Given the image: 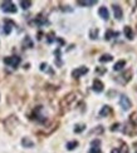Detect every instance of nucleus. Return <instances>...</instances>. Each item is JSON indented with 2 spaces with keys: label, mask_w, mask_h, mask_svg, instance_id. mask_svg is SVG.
Listing matches in <instances>:
<instances>
[{
  "label": "nucleus",
  "mask_w": 137,
  "mask_h": 153,
  "mask_svg": "<svg viewBox=\"0 0 137 153\" xmlns=\"http://www.w3.org/2000/svg\"><path fill=\"white\" fill-rule=\"evenodd\" d=\"M77 99H78V94H77V93H69V94L66 95L63 98V100L60 102V106L63 107V108H66V107H67V108H71V106L76 102Z\"/></svg>",
  "instance_id": "obj_1"
},
{
  "label": "nucleus",
  "mask_w": 137,
  "mask_h": 153,
  "mask_svg": "<svg viewBox=\"0 0 137 153\" xmlns=\"http://www.w3.org/2000/svg\"><path fill=\"white\" fill-rule=\"evenodd\" d=\"M22 59L18 55H12V57H6L4 58V64H6L8 67H12V68H18Z\"/></svg>",
  "instance_id": "obj_2"
},
{
  "label": "nucleus",
  "mask_w": 137,
  "mask_h": 153,
  "mask_svg": "<svg viewBox=\"0 0 137 153\" xmlns=\"http://www.w3.org/2000/svg\"><path fill=\"white\" fill-rule=\"evenodd\" d=\"M131 78H132V70H127L126 73L119 74L117 78H116V82L119 83V84H122V85H125V84H127V83L131 81Z\"/></svg>",
  "instance_id": "obj_3"
},
{
  "label": "nucleus",
  "mask_w": 137,
  "mask_h": 153,
  "mask_svg": "<svg viewBox=\"0 0 137 153\" xmlns=\"http://www.w3.org/2000/svg\"><path fill=\"white\" fill-rule=\"evenodd\" d=\"M42 110H43V107L42 106H38L35 109H34L33 117H30V118H32V119H35L37 122H40V123H42V122H45L47 117L42 113Z\"/></svg>",
  "instance_id": "obj_4"
},
{
  "label": "nucleus",
  "mask_w": 137,
  "mask_h": 153,
  "mask_svg": "<svg viewBox=\"0 0 137 153\" xmlns=\"http://www.w3.org/2000/svg\"><path fill=\"white\" fill-rule=\"evenodd\" d=\"M1 10L4 13L14 14V13H16V6H15L14 3H12V1H4L1 4Z\"/></svg>",
  "instance_id": "obj_5"
},
{
  "label": "nucleus",
  "mask_w": 137,
  "mask_h": 153,
  "mask_svg": "<svg viewBox=\"0 0 137 153\" xmlns=\"http://www.w3.org/2000/svg\"><path fill=\"white\" fill-rule=\"evenodd\" d=\"M119 106H121V108L123 110H128L132 107V103H131V100H130V98L127 95L122 94L121 97H119Z\"/></svg>",
  "instance_id": "obj_6"
},
{
  "label": "nucleus",
  "mask_w": 137,
  "mask_h": 153,
  "mask_svg": "<svg viewBox=\"0 0 137 153\" xmlns=\"http://www.w3.org/2000/svg\"><path fill=\"white\" fill-rule=\"evenodd\" d=\"M87 73H88V68L87 67H79V68H76L73 72H72V76L78 79V78H81L82 75L87 74Z\"/></svg>",
  "instance_id": "obj_7"
},
{
  "label": "nucleus",
  "mask_w": 137,
  "mask_h": 153,
  "mask_svg": "<svg viewBox=\"0 0 137 153\" xmlns=\"http://www.w3.org/2000/svg\"><path fill=\"white\" fill-rule=\"evenodd\" d=\"M112 10H113L115 18L117 19V20H121L122 16H123V10H122V8H121V5L113 4V5H112Z\"/></svg>",
  "instance_id": "obj_8"
},
{
  "label": "nucleus",
  "mask_w": 137,
  "mask_h": 153,
  "mask_svg": "<svg viewBox=\"0 0 137 153\" xmlns=\"http://www.w3.org/2000/svg\"><path fill=\"white\" fill-rule=\"evenodd\" d=\"M103 88H104L103 83L99 81V79H94V81H93V87H92V89H93L96 93H101V92H103Z\"/></svg>",
  "instance_id": "obj_9"
},
{
  "label": "nucleus",
  "mask_w": 137,
  "mask_h": 153,
  "mask_svg": "<svg viewBox=\"0 0 137 153\" xmlns=\"http://www.w3.org/2000/svg\"><path fill=\"white\" fill-rule=\"evenodd\" d=\"M98 15L101 16L103 20H108L109 19V12H108V9L106 8V6H101V8L98 9Z\"/></svg>",
  "instance_id": "obj_10"
},
{
  "label": "nucleus",
  "mask_w": 137,
  "mask_h": 153,
  "mask_svg": "<svg viewBox=\"0 0 137 153\" xmlns=\"http://www.w3.org/2000/svg\"><path fill=\"white\" fill-rule=\"evenodd\" d=\"M32 24H34V25H37V26H43L44 24H48V20L44 18V16L38 15V16H37V18L32 22Z\"/></svg>",
  "instance_id": "obj_11"
},
{
  "label": "nucleus",
  "mask_w": 137,
  "mask_h": 153,
  "mask_svg": "<svg viewBox=\"0 0 137 153\" xmlns=\"http://www.w3.org/2000/svg\"><path fill=\"white\" fill-rule=\"evenodd\" d=\"M123 33H125V37L127 38L128 40H133V38H135V34H133V30L132 28L130 25H126L125 29H123Z\"/></svg>",
  "instance_id": "obj_12"
},
{
  "label": "nucleus",
  "mask_w": 137,
  "mask_h": 153,
  "mask_svg": "<svg viewBox=\"0 0 137 153\" xmlns=\"http://www.w3.org/2000/svg\"><path fill=\"white\" fill-rule=\"evenodd\" d=\"M112 113V108L109 106H103L102 107V109L99 110V117L104 118V117H108L109 114Z\"/></svg>",
  "instance_id": "obj_13"
},
{
  "label": "nucleus",
  "mask_w": 137,
  "mask_h": 153,
  "mask_svg": "<svg viewBox=\"0 0 137 153\" xmlns=\"http://www.w3.org/2000/svg\"><path fill=\"white\" fill-rule=\"evenodd\" d=\"M77 4L79 6H92L97 4V0H78Z\"/></svg>",
  "instance_id": "obj_14"
},
{
  "label": "nucleus",
  "mask_w": 137,
  "mask_h": 153,
  "mask_svg": "<svg viewBox=\"0 0 137 153\" xmlns=\"http://www.w3.org/2000/svg\"><path fill=\"white\" fill-rule=\"evenodd\" d=\"M118 35H119L118 32H113V30L108 29L107 32L104 33V40H111L112 38H117Z\"/></svg>",
  "instance_id": "obj_15"
},
{
  "label": "nucleus",
  "mask_w": 137,
  "mask_h": 153,
  "mask_svg": "<svg viewBox=\"0 0 137 153\" xmlns=\"http://www.w3.org/2000/svg\"><path fill=\"white\" fill-rule=\"evenodd\" d=\"M125 67H126V60H123V59H122V60H118L117 63L113 65V70L115 72H119V70H122Z\"/></svg>",
  "instance_id": "obj_16"
},
{
  "label": "nucleus",
  "mask_w": 137,
  "mask_h": 153,
  "mask_svg": "<svg viewBox=\"0 0 137 153\" xmlns=\"http://www.w3.org/2000/svg\"><path fill=\"white\" fill-rule=\"evenodd\" d=\"M5 25H4V29H3V32H4V34H6V35H8V34H10L12 33V25H14V23H12L10 22V20H5Z\"/></svg>",
  "instance_id": "obj_17"
},
{
  "label": "nucleus",
  "mask_w": 137,
  "mask_h": 153,
  "mask_svg": "<svg viewBox=\"0 0 137 153\" xmlns=\"http://www.w3.org/2000/svg\"><path fill=\"white\" fill-rule=\"evenodd\" d=\"M22 144L24 146V147H26V148H32L34 147V142L32 139H29L28 137H24L23 139H22Z\"/></svg>",
  "instance_id": "obj_18"
},
{
  "label": "nucleus",
  "mask_w": 137,
  "mask_h": 153,
  "mask_svg": "<svg viewBox=\"0 0 137 153\" xmlns=\"http://www.w3.org/2000/svg\"><path fill=\"white\" fill-rule=\"evenodd\" d=\"M113 60V57H112L111 54H103L101 55V58H99V62L101 63H108V62H112Z\"/></svg>",
  "instance_id": "obj_19"
},
{
  "label": "nucleus",
  "mask_w": 137,
  "mask_h": 153,
  "mask_svg": "<svg viewBox=\"0 0 137 153\" xmlns=\"http://www.w3.org/2000/svg\"><path fill=\"white\" fill-rule=\"evenodd\" d=\"M130 124L133 127V128H137V112L132 113L130 116Z\"/></svg>",
  "instance_id": "obj_20"
},
{
  "label": "nucleus",
  "mask_w": 137,
  "mask_h": 153,
  "mask_svg": "<svg viewBox=\"0 0 137 153\" xmlns=\"http://www.w3.org/2000/svg\"><path fill=\"white\" fill-rule=\"evenodd\" d=\"M78 147V142L77 141H71L67 143V149L68 151H73V149H76Z\"/></svg>",
  "instance_id": "obj_21"
},
{
  "label": "nucleus",
  "mask_w": 137,
  "mask_h": 153,
  "mask_svg": "<svg viewBox=\"0 0 137 153\" xmlns=\"http://www.w3.org/2000/svg\"><path fill=\"white\" fill-rule=\"evenodd\" d=\"M20 6H22L24 10H26L32 6V1H29V0H22V1H20Z\"/></svg>",
  "instance_id": "obj_22"
},
{
  "label": "nucleus",
  "mask_w": 137,
  "mask_h": 153,
  "mask_svg": "<svg viewBox=\"0 0 137 153\" xmlns=\"http://www.w3.org/2000/svg\"><path fill=\"white\" fill-rule=\"evenodd\" d=\"M24 45H25L26 48H33V41L29 37H25V39H24Z\"/></svg>",
  "instance_id": "obj_23"
},
{
  "label": "nucleus",
  "mask_w": 137,
  "mask_h": 153,
  "mask_svg": "<svg viewBox=\"0 0 137 153\" xmlns=\"http://www.w3.org/2000/svg\"><path fill=\"white\" fill-rule=\"evenodd\" d=\"M84 129H85L84 124H77V126L74 127V132H76V133H81V132H83Z\"/></svg>",
  "instance_id": "obj_24"
},
{
  "label": "nucleus",
  "mask_w": 137,
  "mask_h": 153,
  "mask_svg": "<svg viewBox=\"0 0 137 153\" xmlns=\"http://www.w3.org/2000/svg\"><path fill=\"white\" fill-rule=\"evenodd\" d=\"M48 67H49V65H48L47 63H42V64H40V70H42V72H49V73H52V74H53V70H50Z\"/></svg>",
  "instance_id": "obj_25"
},
{
  "label": "nucleus",
  "mask_w": 137,
  "mask_h": 153,
  "mask_svg": "<svg viewBox=\"0 0 137 153\" xmlns=\"http://www.w3.org/2000/svg\"><path fill=\"white\" fill-rule=\"evenodd\" d=\"M90 37H91V39H97L98 38V29H92L91 30V33H90Z\"/></svg>",
  "instance_id": "obj_26"
},
{
  "label": "nucleus",
  "mask_w": 137,
  "mask_h": 153,
  "mask_svg": "<svg viewBox=\"0 0 137 153\" xmlns=\"http://www.w3.org/2000/svg\"><path fill=\"white\" fill-rule=\"evenodd\" d=\"M88 153H102L101 147H91V149L88 151Z\"/></svg>",
  "instance_id": "obj_27"
},
{
  "label": "nucleus",
  "mask_w": 137,
  "mask_h": 153,
  "mask_svg": "<svg viewBox=\"0 0 137 153\" xmlns=\"http://www.w3.org/2000/svg\"><path fill=\"white\" fill-rule=\"evenodd\" d=\"M91 146H92V147H99V146H101V141H99V139H93L91 142Z\"/></svg>",
  "instance_id": "obj_28"
},
{
  "label": "nucleus",
  "mask_w": 137,
  "mask_h": 153,
  "mask_svg": "<svg viewBox=\"0 0 137 153\" xmlns=\"http://www.w3.org/2000/svg\"><path fill=\"white\" fill-rule=\"evenodd\" d=\"M102 132H103V128H102V126H98L97 129H93L91 133H102Z\"/></svg>",
  "instance_id": "obj_29"
},
{
  "label": "nucleus",
  "mask_w": 137,
  "mask_h": 153,
  "mask_svg": "<svg viewBox=\"0 0 137 153\" xmlns=\"http://www.w3.org/2000/svg\"><path fill=\"white\" fill-rule=\"evenodd\" d=\"M118 127H119V123H115V124H112V127L109 128L112 132H115V131H117L118 129Z\"/></svg>",
  "instance_id": "obj_30"
},
{
  "label": "nucleus",
  "mask_w": 137,
  "mask_h": 153,
  "mask_svg": "<svg viewBox=\"0 0 137 153\" xmlns=\"http://www.w3.org/2000/svg\"><path fill=\"white\" fill-rule=\"evenodd\" d=\"M111 153H121V149H119V148H113L111 151Z\"/></svg>",
  "instance_id": "obj_31"
},
{
  "label": "nucleus",
  "mask_w": 137,
  "mask_h": 153,
  "mask_svg": "<svg viewBox=\"0 0 137 153\" xmlns=\"http://www.w3.org/2000/svg\"><path fill=\"white\" fill-rule=\"evenodd\" d=\"M97 72H98V73H106L107 70H106V69H102V70H101V69H97Z\"/></svg>",
  "instance_id": "obj_32"
}]
</instances>
